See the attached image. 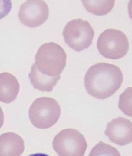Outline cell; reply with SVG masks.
Here are the masks:
<instances>
[{
  "mask_svg": "<svg viewBox=\"0 0 132 156\" xmlns=\"http://www.w3.org/2000/svg\"><path fill=\"white\" fill-rule=\"evenodd\" d=\"M29 77L35 89L41 91L50 92L52 91L54 87L56 85L61 76H59L49 77L45 76L38 72L33 64L29 74Z\"/></svg>",
  "mask_w": 132,
  "mask_h": 156,
  "instance_id": "cell-11",
  "label": "cell"
},
{
  "mask_svg": "<svg viewBox=\"0 0 132 156\" xmlns=\"http://www.w3.org/2000/svg\"><path fill=\"white\" fill-rule=\"evenodd\" d=\"M89 156H121L118 150L113 146L100 141L93 147Z\"/></svg>",
  "mask_w": 132,
  "mask_h": 156,
  "instance_id": "cell-13",
  "label": "cell"
},
{
  "mask_svg": "<svg viewBox=\"0 0 132 156\" xmlns=\"http://www.w3.org/2000/svg\"><path fill=\"white\" fill-rule=\"evenodd\" d=\"M123 81V74L120 68L105 62L90 67L84 78L87 92L99 99H105L112 96L120 89Z\"/></svg>",
  "mask_w": 132,
  "mask_h": 156,
  "instance_id": "cell-1",
  "label": "cell"
},
{
  "mask_svg": "<svg viewBox=\"0 0 132 156\" xmlns=\"http://www.w3.org/2000/svg\"><path fill=\"white\" fill-rule=\"evenodd\" d=\"M4 115L2 110L0 107V129L2 127L4 124Z\"/></svg>",
  "mask_w": 132,
  "mask_h": 156,
  "instance_id": "cell-15",
  "label": "cell"
},
{
  "mask_svg": "<svg viewBox=\"0 0 132 156\" xmlns=\"http://www.w3.org/2000/svg\"><path fill=\"white\" fill-rule=\"evenodd\" d=\"M94 34V29L89 22L81 19H74L68 22L62 33L66 44L78 52L90 47Z\"/></svg>",
  "mask_w": 132,
  "mask_h": 156,
  "instance_id": "cell-5",
  "label": "cell"
},
{
  "mask_svg": "<svg viewBox=\"0 0 132 156\" xmlns=\"http://www.w3.org/2000/svg\"><path fill=\"white\" fill-rule=\"evenodd\" d=\"M87 12L97 16H103L110 12L113 9L115 1H82Z\"/></svg>",
  "mask_w": 132,
  "mask_h": 156,
  "instance_id": "cell-12",
  "label": "cell"
},
{
  "mask_svg": "<svg viewBox=\"0 0 132 156\" xmlns=\"http://www.w3.org/2000/svg\"><path fill=\"white\" fill-rule=\"evenodd\" d=\"M29 156H49L47 154H41V153H38V154H31Z\"/></svg>",
  "mask_w": 132,
  "mask_h": 156,
  "instance_id": "cell-16",
  "label": "cell"
},
{
  "mask_svg": "<svg viewBox=\"0 0 132 156\" xmlns=\"http://www.w3.org/2000/svg\"><path fill=\"white\" fill-rule=\"evenodd\" d=\"M12 5L10 0H0V20L5 17L11 12Z\"/></svg>",
  "mask_w": 132,
  "mask_h": 156,
  "instance_id": "cell-14",
  "label": "cell"
},
{
  "mask_svg": "<svg viewBox=\"0 0 132 156\" xmlns=\"http://www.w3.org/2000/svg\"><path fill=\"white\" fill-rule=\"evenodd\" d=\"M105 134L112 143L119 145H126L132 141L131 121L124 117L114 119L107 125Z\"/></svg>",
  "mask_w": 132,
  "mask_h": 156,
  "instance_id": "cell-8",
  "label": "cell"
},
{
  "mask_svg": "<svg viewBox=\"0 0 132 156\" xmlns=\"http://www.w3.org/2000/svg\"><path fill=\"white\" fill-rule=\"evenodd\" d=\"M20 86L15 76L8 72L0 73V101L9 104L17 97Z\"/></svg>",
  "mask_w": 132,
  "mask_h": 156,
  "instance_id": "cell-10",
  "label": "cell"
},
{
  "mask_svg": "<svg viewBox=\"0 0 132 156\" xmlns=\"http://www.w3.org/2000/svg\"><path fill=\"white\" fill-rule=\"evenodd\" d=\"M67 55L64 49L53 42L45 43L38 48L34 63L36 69L49 77L60 76L66 65Z\"/></svg>",
  "mask_w": 132,
  "mask_h": 156,
  "instance_id": "cell-2",
  "label": "cell"
},
{
  "mask_svg": "<svg viewBox=\"0 0 132 156\" xmlns=\"http://www.w3.org/2000/svg\"><path fill=\"white\" fill-rule=\"evenodd\" d=\"M128 39L123 32L114 29H107L101 33L97 42L98 51L102 56L111 59L123 58L129 50Z\"/></svg>",
  "mask_w": 132,
  "mask_h": 156,
  "instance_id": "cell-4",
  "label": "cell"
},
{
  "mask_svg": "<svg viewBox=\"0 0 132 156\" xmlns=\"http://www.w3.org/2000/svg\"><path fill=\"white\" fill-rule=\"evenodd\" d=\"M53 147L59 156H84L87 148L85 137L77 129H63L56 135Z\"/></svg>",
  "mask_w": 132,
  "mask_h": 156,
  "instance_id": "cell-6",
  "label": "cell"
},
{
  "mask_svg": "<svg viewBox=\"0 0 132 156\" xmlns=\"http://www.w3.org/2000/svg\"><path fill=\"white\" fill-rule=\"evenodd\" d=\"M24 149V141L18 135L8 132L0 136V156H20Z\"/></svg>",
  "mask_w": 132,
  "mask_h": 156,
  "instance_id": "cell-9",
  "label": "cell"
},
{
  "mask_svg": "<svg viewBox=\"0 0 132 156\" xmlns=\"http://www.w3.org/2000/svg\"><path fill=\"white\" fill-rule=\"evenodd\" d=\"M61 107L54 99L41 97L35 100L30 107L29 116L31 123L40 129H49L58 122Z\"/></svg>",
  "mask_w": 132,
  "mask_h": 156,
  "instance_id": "cell-3",
  "label": "cell"
},
{
  "mask_svg": "<svg viewBox=\"0 0 132 156\" xmlns=\"http://www.w3.org/2000/svg\"><path fill=\"white\" fill-rule=\"evenodd\" d=\"M49 9L42 0H28L21 6L18 18L21 23L30 28L41 26L48 19Z\"/></svg>",
  "mask_w": 132,
  "mask_h": 156,
  "instance_id": "cell-7",
  "label": "cell"
}]
</instances>
